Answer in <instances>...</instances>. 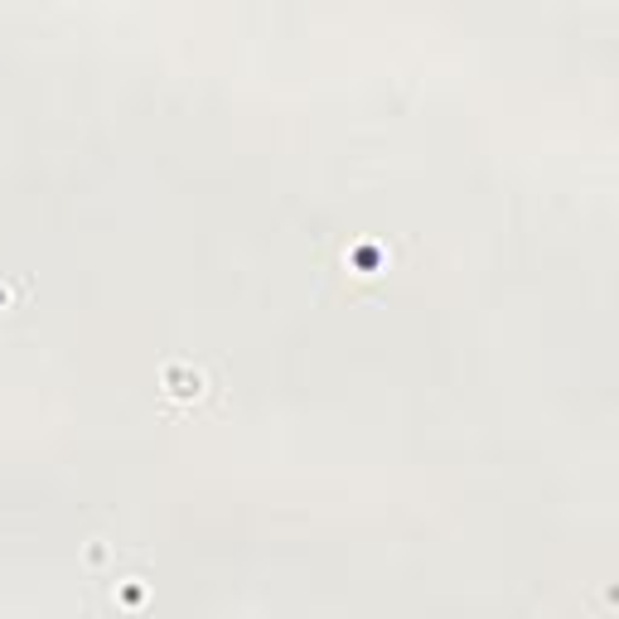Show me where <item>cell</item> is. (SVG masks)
<instances>
[{
	"instance_id": "6da1fadb",
	"label": "cell",
	"mask_w": 619,
	"mask_h": 619,
	"mask_svg": "<svg viewBox=\"0 0 619 619\" xmlns=\"http://www.w3.org/2000/svg\"><path fill=\"white\" fill-rule=\"evenodd\" d=\"M165 392H170V397H179V402H199L204 397V377L199 373H185V368H170L165 373Z\"/></svg>"
}]
</instances>
